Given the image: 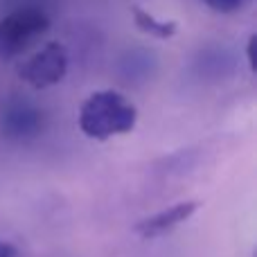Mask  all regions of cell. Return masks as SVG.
<instances>
[{"label":"cell","mask_w":257,"mask_h":257,"mask_svg":"<svg viewBox=\"0 0 257 257\" xmlns=\"http://www.w3.org/2000/svg\"><path fill=\"white\" fill-rule=\"evenodd\" d=\"M77 122L84 136L93 140H108L136 128L138 108L117 90H97L84 99Z\"/></svg>","instance_id":"6da1fadb"},{"label":"cell","mask_w":257,"mask_h":257,"mask_svg":"<svg viewBox=\"0 0 257 257\" xmlns=\"http://www.w3.org/2000/svg\"><path fill=\"white\" fill-rule=\"evenodd\" d=\"M45 128V113L32 99L14 95L0 106V133L14 142H27Z\"/></svg>","instance_id":"277c9868"},{"label":"cell","mask_w":257,"mask_h":257,"mask_svg":"<svg viewBox=\"0 0 257 257\" xmlns=\"http://www.w3.org/2000/svg\"><path fill=\"white\" fill-rule=\"evenodd\" d=\"M131 14H133V23H136L138 30L149 36H156V39H172L178 32L176 21H160L151 12L142 9L140 5H131Z\"/></svg>","instance_id":"8992f818"},{"label":"cell","mask_w":257,"mask_h":257,"mask_svg":"<svg viewBox=\"0 0 257 257\" xmlns=\"http://www.w3.org/2000/svg\"><path fill=\"white\" fill-rule=\"evenodd\" d=\"M0 257H21V255H18V248L14 244L0 239Z\"/></svg>","instance_id":"ba28073f"},{"label":"cell","mask_w":257,"mask_h":257,"mask_svg":"<svg viewBox=\"0 0 257 257\" xmlns=\"http://www.w3.org/2000/svg\"><path fill=\"white\" fill-rule=\"evenodd\" d=\"M50 30V18L39 7H18L0 18V59H16Z\"/></svg>","instance_id":"7a4b0ae2"},{"label":"cell","mask_w":257,"mask_h":257,"mask_svg":"<svg viewBox=\"0 0 257 257\" xmlns=\"http://www.w3.org/2000/svg\"><path fill=\"white\" fill-rule=\"evenodd\" d=\"M68 66L70 59L66 45L59 41H50L18 63V79L32 88H50L68 75Z\"/></svg>","instance_id":"3957f363"},{"label":"cell","mask_w":257,"mask_h":257,"mask_svg":"<svg viewBox=\"0 0 257 257\" xmlns=\"http://www.w3.org/2000/svg\"><path fill=\"white\" fill-rule=\"evenodd\" d=\"M199 201H181L176 205H169V208L160 210V212L151 214V217L142 219L136 223V235H140L142 239H156V237H163L167 232H172L174 228H178L181 223H185L192 214L199 210Z\"/></svg>","instance_id":"5b68a950"},{"label":"cell","mask_w":257,"mask_h":257,"mask_svg":"<svg viewBox=\"0 0 257 257\" xmlns=\"http://www.w3.org/2000/svg\"><path fill=\"white\" fill-rule=\"evenodd\" d=\"M253 48H255V36H250V39H248V45H246V54H248V66H250V70H253V66H255V61H253Z\"/></svg>","instance_id":"9c48e42d"},{"label":"cell","mask_w":257,"mask_h":257,"mask_svg":"<svg viewBox=\"0 0 257 257\" xmlns=\"http://www.w3.org/2000/svg\"><path fill=\"white\" fill-rule=\"evenodd\" d=\"M201 3L217 14H235V12L246 9L253 0H201Z\"/></svg>","instance_id":"52a82bcc"}]
</instances>
